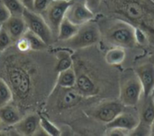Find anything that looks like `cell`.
<instances>
[{"instance_id":"obj_36","label":"cell","mask_w":154,"mask_h":136,"mask_svg":"<svg viewBox=\"0 0 154 136\" xmlns=\"http://www.w3.org/2000/svg\"><path fill=\"white\" fill-rule=\"evenodd\" d=\"M150 60H151V61H152V62H154V52L152 53V55L151 56V59H150Z\"/></svg>"},{"instance_id":"obj_25","label":"cell","mask_w":154,"mask_h":136,"mask_svg":"<svg viewBox=\"0 0 154 136\" xmlns=\"http://www.w3.org/2000/svg\"><path fill=\"white\" fill-rule=\"evenodd\" d=\"M40 126L42 128V130L46 133L47 135L59 136L61 134L60 130L54 124H52L50 120H48L44 116H41V119H40Z\"/></svg>"},{"instance_id":"obj_37","label":"cell","mask_w":154,"mask_h":136,"mask_svg":"<svg viewBox=\"0 0 154 136\" xmlns=\"http://www.w3.org/2000/svg\"><path fill=\"white\" fill-rule=\"evenodd\" d=\"M152 99H153V101H154V93H153V95H152Z\"/></svg>"},{"instance_id":"obj_11","label":"cell","mask_w":154,"mask_h":136,"mask_svg":"<svg viewBox=\"0 0 154 136\" xmlns=\"http://www.w3.org/2000/svg\"><path fill=\"white\" fill-rule=\"evenodd\" d=\"M140 123L139 116L135 114L123 112L118 115L113 121L106 124V128H120L129 132L133 131Z\"/></svg>"},{"instance_id":"obj_26","label":"cell","mask_w":154,"mask_h":136,"mask_svg":"<svg viewBox=\"0 0 154 136\" xmlns=\"http://www.w3.org/2000/svg\"><path fill=\"white\" fill-rule=\"evenodd\" d=\"M13 42H14L13 39L10 37L8 32L5 31V29L1 25V28H0V54L2 52H4L5 50H7Z\"/></svg>"},{"instance_id":"obj_18","label":"cell","mask_w":154,"mask_h":136,"mask_svg":"<svg viewBox=\"0 0 154 136\" xmlns=\"http://www.w3.org/2000/svg\"><path fill=\"white\" fill-rule=\"evenodd\" d=\"M79 26L70 22L67 17H65L60 24L57 37L60 41L65 42L71 39L79 31Z\"/></svg>"},{"instance_id":"obj_17","label":"cell","mask_w":154,"mask_h":136,"mask_svg":"<svg viewBox=\"0 0 154 136\" xmlns=\"http://www.w3.org/2000/svg\"><path fill=\"white\" fill-rule=\"evenodd\" d=\"M140 122L151 126L154 120V101L152 96L144 97L140 112H139Z\"/></svg>"},{"instance_id":"obj_22","label":"cell","mask_w":154,"mask_h":136,"mask_svg":"<svg viewBox=\"0 0 154 136\" xmlns=\"http://www.w3.org/2000/svg\"><path fill=\"white\" fill-rule=\"evenodd\" d=\"M23 36L26 38V40L28 41L31 51H42L47 47V44L35 33H33L32 32L27 30L26 32L23 34Z\"/></svg>"},{"instance_id":"obj_10","label":"cell","mask_w":154,"mask_h":136,"mask_svg":"<svg viewBox=\"0 0 154 136\" xmlns=\"http://www.w3.org/2000/svg\"><path fill=\"white\" fill-rule=\"evenodd\" d=\"M135 73L142 83L143 97L152 96L154 93V62L150 60L138 66Z\"/></svg>"},{"instance_id":"obj_2","label":"cell","mask_w":154,"mask_h":136,"mask_svg":"<svg viewBox=\"0 0 154 136\" xmlns=\"http://www.w3.org/2000/svg\"><path fill=\"white\" fill-rule=\"evenodd\" d=\"M114 13L124 17L135 27L144 30L150 38L154 36V14L146 2L142 0H112Z\"/></svg>"},{"instance_id":"obj_23","label":"cell","mask_w":154,"mask_h":136,"mask_svg":"<svg viewBox=\"0 0 154 136\" xmlns=\"http://www.w3.org/2000/svg\"><path fill=\"white\" fill-rule=\"evenodd\" d=\"M13 99L14 94L11 88L4 79L0 78V107L11 103Z\"/></svg>"},{"instance_id":"obj_29","label":"cell","mask_w":154,"mask_h":136,"mask_svg":"<svg viewBox=\"0 0 154 136\" xmlns=\"http://www.w3.org/2000/svg\"><path fill=\"white\" fill-rule=\"evenodd\" d=\"M53 0H34L33 11L39 14H42L46 10V8L50 5V4Z\"/></svg>"},{"instance_id":"obj_27","label":"cell","mask_w":154,"mask_h":136,"mask_svg":"<svg viewBox=\"0 0 154 136\" xmlns=\"http://www.w3.org/2000/svg\"><path fill=\"white\" fill-rule=\"evenodd\" d=\"M134 37H135L136 44H140V45H146L150 39L148 33L140 27H135Z\"/></svg>"},{"instance_id":"obj_13","label":"cell","mask_w":154,"mask_h":136,"mask_svg":"<svg viewBox=\"0 0 154 136\" xmlns=\"http://www.w3.org/2000/svg\"><path fill=\"white\" fill-rule=\"evenodd\" d=\"M57 98V106L60 109L69 108L77 106L83 96H81L75 88H60Z\"/></svg>"},{"instance_id":"obj_20","label":"cell","mask_w":154,"mask_h":136,"mask_svg":"<svg viewBox=\"0 0 154 136\" xmlns=\"http://www.w3.org/2000/svg\"><path fill=\"white\" fill-rule=\"evenodd\" d=\"M77 80L76 70L72 68L58 73L57 86L60 88H74Z\"/></svg>"},{"instance_id":"obj_21","label":"cell","mask_w":154,"mask_h":136,"mask_svg":"<svg viewBox=\"0 0 154 136\" xmlns=\"http://www.w3.org/2000/svg\"><path fill=\"white\" fill-rule=\"evenodd\" d=\"M57 62L55 65V70L59 73L65 70L73 67V60L71 54L67 51H60L56 54Z\"/></svg>"},{"instance_id":"obj_34","label":"cell","mask_w":154,"mask_h":136,"mask_svg":"<svg viewBox=\"0 0 154 136\" xmlns=\"http://www.w3.org/2000/svg\"><path fill=\"white\" fill-rule=\"evenodd\" d=\"M151 135H154V120L151 125Z\"/></svg>"},{"instance_id":"obj_1","label":"cell","mask_w":154,"mask_h":136,"mask_svg":"<svg viewBox=\"0 0 154 136\" xmlns=\"http://www.w3.org/2000/svg\"><path fill=\"white\" fill-rule=\"evenodd\" d=\"M26 66L24 61L14 60V57L7 58L4 64V79L11 88L14 97L22 102H27L34 89L33 70Z\"/></svg>"},{"instance_id":"obj_16","label":"cell","mask_w":154,"mask_h":136,"mask_svg":"<svg viewBox=\"0 0 154 136\" xmlns=\"http://www.w3.org/2000/svg\"><path fill=\"white\" fill-rule=\"evenodd\" d=\"M0 119L5 125H14L22 119L21 112L15 106L9 103L0 107Z\"/></svg>"},{"instance_id":"obj_19","label":"cell","mask_w":154,"mask_h":136,"mask_svg":"<svg viewBox=\"0 0 154 136\" xmlns=\"http://www.w3.org/2000/svg\"><path fill=\"white\" fill-rule=\"evenodd\" d=\"M126 57L125 48L120 46H113L109 49L105 55V60L107 64L112 66H117L124 62Z\"/></svg>"},{"instance_id":"obj_35","label":"cell","mask_w":154,"mask_h":136,"mask_svg":"<svg viewBox=\"0 0 154 136\" xmlns=\"http://www.w3.org/2000/svg\"><path fill=\"white\" fill-rule=\"evenodd\" d=\"M4 125H4V123H3V122H2V120L0 119V132L3 130V127H4Z\"/></svg>"},{"instance_id":"obj_4","label":"cell","mask_w":154,"mask_h":136,"mask_svg":"<svg viewBox=\"0 0 154 136\" xmlns=\"http://www.w3.org/2000/svg\"><path fill=\"white\" fill-rule=\"evenodd\" d=\"M119 95V100L125 107H134L142 100L143 88L135 72L125 73L123 76Z\"/></svg>"},{"instance_id":"obj_6","label":"cell","mask_w":154,"mask_h":136,"mask_svg":"<svg viewBox=\"0 0 154 136\" xmlns=\"http://www.w3.org/2000/svg\"><path fill=\"white\" fill-rule=\"evenodd\" d=\"M23 17L29 31L38 35L47 45L51 43L54 35L41 14L25 8L23 13Z\"/></svg>"},{"instance_id":"obj_24","label":"cell","mask_w":154,"mask_h":136,"mask_svg":"<svg viewBox=\"0 0 154 136\" xmlns=\"http://www.w3.org/2000/svg\"><path fill=\"white\" fill-rule=\"evenodd\" d=\"M11 15L23 16V13L25 9L24 5L20 0H2Z\"/></svg>"},{"instance_id":"obj_33","label":"cell","mask_w":154,"mask_h":136,"mask_svg":"<svg viewBox=\"0 0 154 136\" xmlns=\"http://www.w3.org/2000/svg\"><path fill=\"white\" fill-rule=\"evenodd\" d=\"M23 5H24L25 8L29 9V10H32L33 11V5H34V0H20Z\"/></svg>"},{"instance_id":"obj_28","label":"cell","mask_w":154,"mask_h":136,"mask_svg":"<svg viewBox=\"0 0 154 136\" xmlns=\"http://www.w3.org/2000/svg\"><path fill=\"white\" fill-rule=\"evenodd\" d=\"M129 135L134 136H146L151 135V126L144 125L143 123H139V125L130 132Z\"/></svg>"},{"instance_id":"obj_31","label":"cell","mask_w":154,"mask_h":136,"mask_svg":"<svg viewBox=\"0 0 154 136\" xmlns=\"http://www.w3.org/2000/svg\"><path fill=\"white\" fill-rule=\"evenodd\" d=\"M106 134L111 136H125L129 135V132L120 128H106Z\"/></svg>"},{"instance_id":"obj_9","label":"cell","mask_w":154,"mask_h":136,"mask_svg":"<svg viewBox=\"0 0 154 136\" xmlns=\"http://www.w3.org/2000/svg\"><path fill=\"white\" fill-rule=\"evenodd\" d=\"M125 107L119 101H108L98 106L92 113V116L97 121L108 124L118 115L124 112Z\"/></svg>"},{"instance_id":"obj_8","label":"cell","mask_w":154,"mask_h":136,"mask_svg":"<svg viewBox=\"0 0 154 136\" xmlns=\"http://www.w3.org/2000/svg\"><path fill=\"white\" fill-rule=\"evenodd\" d=\"M94 16L95 13L88 8L85 0H72L66 13V17L79 26L90 22Z\"/></svg>"},{"instance_id":"obj_12","label":"cell","mask_w":154,"mask_h":136,"mask_svg":"<svg viewBox=\"0 0 154 136\" xmlns=\"http://www.w3.org/2000/svg\"><path fill=\"white\" fill-rule=\"evenodd\" d=\"M74 88L83 97L96 96L98 92V88L96 85L95 81L88 74H87L84 71L78 72L76 85Z\"/></svg>"},{"instance_id":"obj_5","label":"cell","mask_w":154,"mask_h":136,"mask_svg":"<svg viewBox=\"0 0 154 136\" xmlns=\"http://www.w3.org/2000/svg\"><path fill=\"white\" fill-rule=\"evenodd\" d=\"M100 30L97 23L91 21L79 26L78 32L69 40L63 42L65 46L73 50H79L92 46L100 40Z\"/></svg>"},{"instance_id":"obj_15","label":"cell","mask_w":154,"mask_h":136,"mask_svg":"<svg viewBox=\"0 0 154 136\" xmlns=\"http://www.w3.org/2000/svg\"><path fill=\"white\" fill-rule=\"evenodd\" d=\"M40 119L41 116L38 115H29L14 125L15 130L23 135H35L40 127Z\"/></svg>"},{"instance_id":"obj_30","label":"cell","mask_w":154,"mask_h":136,"mask_svg":"<svg viewBox=\"0 0 154 136\" xmlns=\"http://www.w3.org/2000/svg\"><path fill=\"white\" fill-rule=\"evenodd\" d=\"M11 16L10 12L5 5L2 0H0V25L5 23Z\"/></svg>"},{"instance_id":"obj_38","label":"cell","mask_w":154,"mask_h":136,"mask_svg":"<svg viewBox=\"0 0 154 136\" xmlns=\"http://www.w3.org/2000/svg\"><path fill=\"white\" fill-rule=\"evenodd\" d=\"M0 28H1V25H0Z\"/></svg>"},{"instance_id":"obj_3","label":"cell","mask_w":154,"mask_h":136,"mask_svg":"<svg viewBox=\"0 0 154 136\" xmlns=\"http://www.w3.org/2000/svg\"><path fill=\"white\" fill-rule=\"evenodd\" d=\"M135 26L127 21L116 20L106 30V39L114 46L132 48L136 45L134 37Z\"/></svg>"},{"instance_id":"obj_7","label":"cell","mask_w":154,"mask_h":136,"mask_svg":"<svg viewBox=\"0 0 154 136\" xmlns=\"http://www.w3.org/2000/svg\"><path fill=\"white\" fill-rule=\"evenodd\" d=\"M72 0H53L41 14L51 28L54 37H57L59 27L66 17V13Z\"/></svg>"},{"instance_id":"obj_32","label":"cell","mask_w":154,"mask_h":136,"mask_svg":"<svg viewBox=\"0 0 154 136\" xmlns=\"http://www.w3.org/2000/svg\"><path fill=\"white\" fill-rule=\"evenodd\" d=\"M87 5L88 6L89 9H91L94 13L98 9L102 0H85Z\"/></svg>"},{"instance_id":"obj_14","label":"cell","mask_w":154,"mask_h":136,"mask_svg":"<svg viewBox=\"0 0 154 136\" xmlns=\"http://www.w3.org/2000/svg\"><path fill=\"white\" fill-rule=\"evenodd\" d=\"M2 26L5 29L14 42H16L18 39H20L28 30L23 16L11 15L10 18L2 24Z\"/></svg>"}]
</instances>
